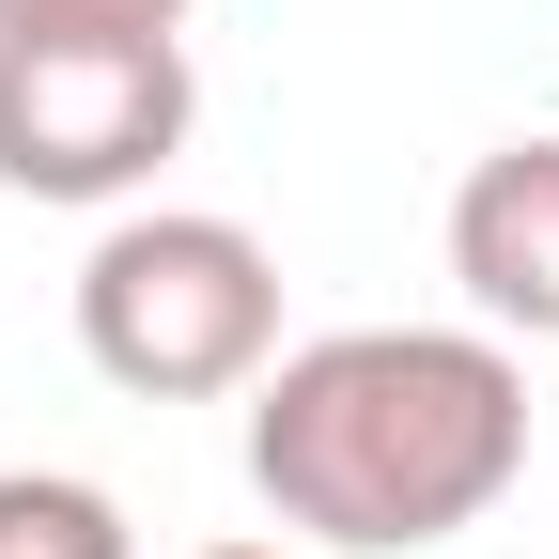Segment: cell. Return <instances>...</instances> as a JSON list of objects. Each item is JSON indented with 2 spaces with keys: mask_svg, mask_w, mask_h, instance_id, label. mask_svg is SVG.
Segmentation results:
<instances>
[{
  "mask_svg": "<svg viewBox=\"0 0 559 559\" xmlns=\"http://www.w3.org/2000/svg\"><path fill=\"white\" fill-rule=\"evenodd\" d=\"M249 481L326 559H419L528 481V358L498 326H326L249 373Z\"/></svg>",
  "mask_w": 559,
  "mask_h": 559,
  "instance_id": "1",
  "label": "cell"
},
{
  "mask_svg": "<svg viewBox=\"0 0 559 559\" xmlns=\"http://www.w3.org/2000/svg\"><path fill=\"white\" fill-rule=\"evenodd\" d=\"M79 358L140 404H218L280 358V249L202 202H124L79 264Z\"/></svg>",
  "mask_w": 559,
  "mask_h": 559,
  "instance_id": "2",
  "label": "cell"
},
{
  "mask_svg": "<svg viewBox=\"0 0 559 559\" xmlns=\"http://www.w3.org/2000/svg\"><path fill=\"white\" fill-rule=\"evenodd\" d=\"M187 32H0V187L16 202H140L187 156Z\"/></svg>",
  "mask_w": 559,
  "mask_h": 559,
  "instance_id": "3",
  "label": "cell"
},
{
  "mask_svg": "<svg viewBox=\"0 0 559 559\" xmlns=\"http://www.w3.org/2000/svg\"><path fill=\"white\" fill-rule=\"evenodd\" d=\"M451 280L498 342H559V140H498L451 187Z\"/></svg>",
  "mask_w": 559,
  "mask_h": 559,
  "instance_id": "4",
  "label": "cell"
},
{
  "mask_svg": "<svg viewBox=\"0 0 559 559\" xmlns=\"http://www.w3.org/2000/svg\"><path fill=\"white\" fill-rule=\"evenodd\" d=\"M0 559H140L109 481H62V466H0Z\"/></svg>",
  "mask_w": 559,
  "mask_h": 559,
  "instance_id": "5",
  "label": "cell"
},
{
  "mask_svg": "<svg viewBox=\"0 0 559 559\" xmlns=\"http://www.w3.org/2000/svg\"><path fill=\"white\" fill-rule=\"evenodd\" d=\"M0 32H187V0H0Z\"/></svg>",
  "mask_w": 559,
  "mask_h": 559,
  "instance_id": "6",
  "label": "cell"
},
{
  "mask_svg": "<svg viewBox=\"0 0 559 559\" xmlns=\"http://www.w3.org/2000/svg\"><path fill=\"white\" fill-rule=\"evenodd\" d=\"M202 559H296V544H202Z\"/></svg>",
  "mask_w": 559,
  "mask_h": 559,
  "instance_id": "7",
  "label": "cell"
}]
</instances>
